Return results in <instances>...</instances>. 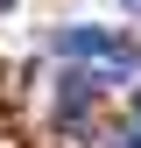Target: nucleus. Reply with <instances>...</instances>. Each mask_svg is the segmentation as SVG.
<instances>
[{"label": "nucleus", "mask_w": 141, "mask_h": 148, "mask_svg": "<svg viewBox=\"0 0 141 148\" xmlns=\"http://www.w3.org/2000/svg\"><path fill=\"white\" fill-rule=\"evenodd\" d=\"M57 57H78V64H106V57H120V42L106 28H64L57 35Z\"/></svg>", "instance_id": "obj_1"}, {"label": "nucleus", "mask_w": 141, "mask_h": 148, "mask_svg": "<svg viewBox=\"0 0 141 148\" xmlns=\"http://www.w3.org/2000/svg\"><path fill=\"white\" fill-rule=\"evenodd\" d=\"M134 134H141V92H134Z\"/></svg>", "instance_id": "obj_2"}, {"label": "nucleus", "mask_w": 141, "mask_h": 148, "mask_svg": "<svg viewBox=\"0 0 141 148\" xmlns=\"http://www.w3.org/2000/svg\"><path fill=\"white\" fill-rule=\"evenodd\" d=\"M120 7H134V14H141V0H120Z\"/></svg>", "instance_id": "obj_3"}]
</instances>
